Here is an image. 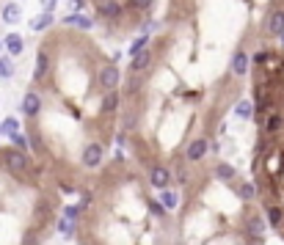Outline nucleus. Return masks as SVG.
Masks as SVG:
<instances>
[{"mask_svg": "<svg viewBox=\"0 0 284 245\" xmlns=\"http://www.w3.org/2000/svg\"><path fill=\"white\" fill-rule=\"evenodd\" d=\"M99 14H102V17H119L121 14V6L116 3V0H108V3H102Z\"/></svg>", "mask_w": 284, "mask_h": 245, "instance_id": "nucleus-15", "label": "nucleus"}, {"mask_svg": "<svg viewBox=\"0 0 284 245\" xmlns=\"http://www.w3.org/2000/svg\"><path fill=\"white\" fill-rule=\"evenodd\" d=\"M11 141H14V146L19 149V152H22V149L28 146V138H25V135H19V132H17V135H11Z\"/></svg>", "mask_w": 284, "mask_h": 245, "instance_id": "nucleus-23", "label": "nucleus"}, {"mask_svg": "<svg viewBox=\"0 0 284 245\" xmlns=\"http://www.w3.org/2000/svg\"><path fill=\"white\" fill-rule=\"evenodd\" d=\"M281 127V116L279 113H273V116H268V121H265V130L268 132H276Z\"/></svg>", "mask_w": 284, "mask_h": 245, "instance_id": "nucleus-20", "label": "nucleus"}, {"mask_svg": "<svg viewBox=\"0 0 284 245\" xmlns=\"http://www.w3.org/2000/svg\"><path fill=\"white\" fill-rule=\"evenodd\" d=\"M160 204L163 207H177V193H171V190H160Z\"/></svg>", "mask_w": 284, "mask_h": 245, "instance_id": "nucleus-19", "label": "nucleus"}, {"mask_svg": "<svg viewBox=\"0 0 284 245\" xmlns=\"http://www.w3.org/2000/svg\"><path fill=\"white\" fill-rule=\"evenodd\" d=\"M265 28H268L270 36H284V9H276L273 14L268 17Z\"/></svg>", "mask_w": 284, "mask_h": 245, "instance_id": "nucleus-5", "label": "nucleus"}, {"mask_svg": "<svg viewBox=\"0 0 284 245\" xmlns=\"http://www.w3.org/2000/svg\"><path fill=\"white\" fill-rule=\"evenodd\" d=\"M47 69H50V56H47V50H39L36 69H33V80H44L47 77Z\"/></svg>", "mask_w": 284, "mask_h": 245, "instance_id": "nucleus-8", "label": "nucleus"}, {"mask_svg": "<svg viewBox=\"0 0 284 245\" xmlns=\"http://www.w3.org/2000/svg\"><path fill=\"white\" fill-rule=\"evenodd\" d=\"M235 113H238V119H251L254 116V102L251 99H240L238 105H235Z\"/></svg>", "mask_w": 284, "mask_h": 245, "instance_id": "nucleus-11", "label": "nucleus"}, {"mask_svg": "<svg viewBox=\"0 0 284 245\" xmlns=\"http://www.w3.org/2000/svg\"><path fill=\"white\" fill-rule=\"evenodd\" d=\"M19 17H22V14H19V6L9 3V6L3 9V19H6V22H11V25H14V22H19Z\"/></svg>", "mask_w": 284, "mask_h": 245, "instance_id": "nucleus-16", "label": "nucleus"}, {"mask_svg": "<svg viewBox=\"0 0 284 245\" xmlns=\"http://www.w3.org/2000/svg\"><path fill=\"white\" fill-rule=\"evenodd\" d=\"M6 50H9L11 56H19V52H22V39H19L17 33H9V36H6Z\"/></svg>", "mask_w": 284, "mask_h": 245, "instance_id": "nucleus-13", "label": "nucleus"}, {"mask_svg": "<svg viewBox=\"0 0 284 245\" xmlns=\"http://www.w3.org/2000/svg\"><path fill=\"white\" fill-rule=\"evenodd\" d=\"M215 174H218V179H235V166H229V162H218V168H215Z\"/></svg>", "mask_w": 284, "mask_h": 245, "instance_id": "nucleus-18", "label": "nucleus"}, {"mask_svg": "<svg viewBox=\"0 0 284 245\" xmlns=\"http://www.w3.org/2000/svg\"><path fill=\"white\" fill-rule=\"evenodd\" d=\"M207 149H210L207 138H196V141H191V146H188V152H185V160H188V162H199V160L207 154Z\"/></svg>", "mask_w": 284, "mask_h": 245, "instance_id": "nucleus-4", "label": "nucleus"}, {"mask_svg": "<svg viewBox=\"0 0 284 245\" xmlns=\"http://www.w3.org/2000/svg\"><path fill=\"white\" fill-rule=\"evenodd\" d=\"M232 72L243 77V74H248V52H235L232 58Z\"/></svg>", "mask_w": 284, "mask_h": 245, "instance_id": "nucleus-10", "label": "nucleus"}, {"mask_svg": "<svg viewBox=\"0 0 284 245\" xmlns=\"http://www.w3.org/2000/svg\"><path fill=\"white\" fill-rule=\"evenodd\" d=\"M119 80H121V72H119V66H116V64L102 66V72H99V86H102L105 91H116Z\"/></svg>", "mask_w": 284, "mask_h": 245, "instance_id": "nucleus-2", "label": "nucleus"}, {"mask_svg": "<svg viewBox=\"0 0 284 245\" xmlns=\"http://www.w3.org/2000/svg\"><path fill=\"white\" fill-rule=\"evenodd\" d=\"M119 107V94L116 91H108L105 99H102V113H113Z\"/></svg>", "mask_w": 284, "mask_h": 245, "instance_id": "nucleus-14", "label": "nucleus"}, {"mask_svg": "<svg viewBox=\"0 0 284 245\" xmlns=\"http://www.w3.org/2000/svg\"><path fill=\"white\" fill-rule=\"evenodd\" d=\"M149 64H152V50H141L138 56H133V61H130V66H133L135 74H141Z\"/></svg>", "mask_w": 284, "mask_h": 245, "instance_id": "nucleus-9", "label": "nucleus"}, {"mask_svg": "<svg viewBox=\"0 0 284 245\" xmlns=\"http://www.w3.org/2000/svg\"><path fill=\"white\" fill-rule=\"evenodd\" d=\"M0 160H3L6 171H9V174H14L17 179H22V176L28 174L31 160L25 157V152H19V149H6V152H0Z\"/></svg>", "mask_w": 284, "mask_h": 245, "instance_id": "nucleus-1", "label": "nucleus"}, {"mask_svg": "<svg viewBox=\"0 0 284 245\" xmlns=\"http://www.w3.org/2000/svg\"><path fill=\"white\" fill-rule=\"evenodd\" d=\"M64 25H66V28H83V31H89L91 28V19L78 17V14H69V17H64Z\"/></svg>", "mask_w": 284, "mask_h": 245, "instance_id": "nucleus-12", "label": "nucleus"}, {"mask_svg": "<svg viewBox=\"0 0 284 245\" xmlns=\"http://www.w3.org/2000/svg\"><path fill=\"white\" fill-rule=\"evenodd\" d=\"M39 111H42V99H39V94H25L22 113L28 116V119H33V116H39Z\"/></svg>", "mask_w": 284, "mask_h": 245, "instance_id": "nucleus-7", "label": "nucleus"}, {"mask_svg": "<svg viewBox=\"0 0 284 245\" xmlns=\"http://www.w3.org/2000/svg\"><path fill=\"white\" fill-rule=\"evenodd\" d=\"M102 157H105V149L99 144H89L83 149V166L86 168H97L99 162H102Z\"/></svg>", "mask_w": 284, "mask_h": 245, "instance_id": "nucleus-3", "label": "nucleus"}, {"mask_svg": "<svg viewBox=\"0 0 284 245\" xmlns=\"http://www.w3.org/2000/svg\"><path fill=\"white\" fill-rule=\"evenodd\" d=\"M130 6H133V9H141V11H144V9H149V6H152V0H130Z\"/></svg>", "mask_w": 284, "mask_h": 245, "instance_id": "nucleus-24", "label": "nucleus"}, {"mask_svg": "<svg viewBox=\"0 0 284 245\" xmlns=\"http://www.w3.org/2000/svg\"><path fill=\"white\" fill-rule=\"evenodd\" d=\"M11 74H14V64H11V61H0V77H11Z\"/></svg>", "mask_w": 284, "mask_h": 245, "instance_id": "nucleus-22", "label": "nucleus"}, {"mask_svg": "<svg viewBox=\"0 0 284 245\" xmlns=\"http://www.w3.org/2000/svg\"><path fill=\"white\" fill-rule=\"evenodd\" d=\"M0 132H6V135H17V121H14V119H6L3 124H0Z\"/></svg>", "mask_w": 284, "mask_h": 245, "instance_id": "nucleus-21", "label": "nucleus"}, {"mask_svg": "<svg viewBox=\"0 0 284 245\" xmlns=\"http://www.w3.org/2000/svg\"><path fill=\"white\" fill-rule=\"evenodd\" d=\"M149 182H152V187L166 190L168 182H171V174H168V168H163V166H154L152 174H149Z\"/></svg>", "mask_w": 284, "mask_h": 245, "instance_id": "nucleus-6", "label": "nucleus"}, {"mask_svg": "<svg viewBox=\"0 0 284 245\" xmlns=\"http://www.w3.org/2000/svg\"><path fill=\"white\" fill-rule=\"evenodd\" d=\"M50 25H53V14H50V11H44L42 17H36V19H33V25H31V28H33V31H44V28H50Z\"/></svg>", "mask_w": 284, "mask_h": 245, "instance_id": "nucleus-17", "label": "nucleus"}, {"mask_svg": "<svg viewBox=\"0 0 284 245\" xmlns=\"http://www.w3.org/2000/svg\"><path fill=\"white\" fill-rule=\"evenodd\" d=\"M42 6H44V9H47V11H50V9H53V6H56V0H42Z\"/></svg>", "mask_w": 284, "mask_h": 245, "instance_id": "nucleus-25", "label": "nucleus"}]
</instances>
